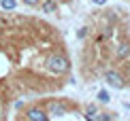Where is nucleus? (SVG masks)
<instances>
[{
	"instance_id": "obj_10",
	"label": "nucleus",
	"mask_w": 130,
	"mask_h": 121,
	"mask_svg": "<svg viewBox=\"0 0 130 121\" xmlns=\"http://www.w3.org/2000/svg\"><path fill=\"white\" fill-rule=\"evenodd\" d=\"M98 121H111V115L109 113H98Z\"/></svg>"
},
{
	"instance_id": "obj_12",
	"label": "nucleus",
	"mask_w": 130,
	"mask_h": 121,
	"mask_svg": "<svg viewBox=\"0 0 130 121\" xmlns=\"http://www.w3.org/2000/svg\"><path fill=\"white\" fill-rule=\"evenodd\" d=\"M92 2H94V4H98V7H102V4H105L107 0H92Z\"/></svg>"
},
{
	"instance_id": "obj_6",
	"label": "nucleus",
	"mask_w": 130,
	"mask_h": 121,
	"mask_svg": "<svg viewBox=\"0 0 130 121\" xmlns=\"http://www.w3.org/2000/svg\"><path fill=\"white\" fill-rule=\"evenodd\" d=\"M41 9H43V13H56L58 4H56V0H45V2L41 4Z\"/></svg>"
},
{
	"instance_id": "obj_13",
	"label": "nucleus",
	"mask_w": 130,
	"mask_h": 121,
	"mask_svg": "<svg viewBox=\"0 0 130 121\" xmlns=\"http://www.w3.org/2000/svg\"><path fill=\"white\" fill-rule=\"evenodd\" d=\"M26 121H28V119H26Z\"/></svg>"
},
{
	"instance_id": "obj_5",
	"label": "nucleus",
	"mask_w": 130,
	"mask_h": 121,
	"mask_svg": "<svg viewBox=\"0 0 130 121\" xmlns=\"http://www.w3.org/2000/svg\"><path fill=\"white\" fill-rule=\"evenodd\" d=\"M85 121H98V108H96L94 104H90V106L85 108Z\"/></svg>"
},
{
	"instance_id": "obj_3",
	"label": "nucleus",
	"mask_w": 130,
	"mask_h": 121,
	"mask_svg": "<svg viewBox=\"0 0 130 121\" xmlns=\"http://www.w3.org/2000/svg\"><path fill=\"white\" fill-rule=\"evenodd\" d=\"M105 81L111 87H115V89H122V87H124V76L117 72V70H107V72H105Z\"/></svg>"
},
{
	"instance_id": "obj_2",
	"label": "nucleus",
	"mask_w": 130,
	"mask_h": 121,
	"mask_svg": "<svg viewBox=\"0 0 130 121\" xmlns=\"http://www.w3.org/2000/svg\"><path fill=\"white\" fill-rule=\"evenodd\" d=\"M26 119L28 121H49V115H47V111H43L41 106H30L26 111Z\"/></svg>"
},
{
	"instance_id": "obj_7",
	"label": "nucleus",
	"mask_w": 130,
	"mask_h": 121,
	"mask_svg": "<svg viewBox=\"0 0 130 121\" xmlns=\"http://www.w3.org/2000/svg\"><path fill=\"white\" fill-rule=\"evenodd\" d=\"M117 57H120V59L130 57V47L128 45H120V47H117Z\"/></svg>"
},
{
	"instance_id": "obj_8",
	"label": "nucleus",
	"mask_w": 130,
	"mask_h": 121,
	"mask_svg": "<svg viewBox=\"0 0 130 121\" xmlns=\"http://www.w3.org/2000/svg\"><path fill=\"white\" fill-rule=\"evenodd\" d=\"M0 7H2L4 11H13L15 7H17V2H15V0H0Z\"/></svg>"
},
{
	"instance_id": "obj_4",
	"label": "nucleus",
	"mask_w": 130,
	"mask_h": 121,
	"mask_svg": "<svg viewBox=\"0 0 130 121\" xmlns=\"http://www.w3.org/2000/svg\"><path fill=\"white\" fill-rule=\"evenodd\" d=\"M68 108L64 102H49V106H47V115H53V117H62V115H66Z\"/></svg>"
},
{
	"instance_id": "obj_9",
	"label": "nucleus",
	"mask_w": 130,
	"mask_h": 121,
	"mask_svg": "<svg viewBox=\"0 0 130 121\" xmlns=\"http://www.w3.org/2000/svg\"><path fill=\"white\" fill-rule=\"evenodd\" d=\"M98 100H100V102H109V100H111V98H109V91L100 89V91H98Z\"/></svg>"
},
{
	"instance_id": "obj_1",
	"label": "nucleus",
	"mask_w": 130,
	"mask_h": 121,
	"mask_svg": "<svg viewBox=\"0 0 130 121\" xmlns=\"http://www.w3.org/2000/svg\"><path fill=\"white\" fill-rule=\"evenodd\" d=\"M47 68H49L53 74H66L70 70V62H68L66 55H62V53H53V55L47 57Z\"/></svg>"
},
{
	"instance_id": "obj_11",
	"label": "nucleus",
	"mask_w": 130,
	"mask_h": 121,
	"mask_svg": "<svg viewBox=\"0 0 130 121\" xmlns=\"http://www.w3.org/2000/svg\"><path fill=\"white\" fill-rule=\"evenodd\" d=\"M24 2H26V4H30V7H36V4H39L41 0H24Z\"/></svg>"
}]
</instances>
